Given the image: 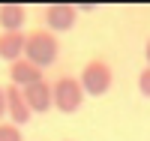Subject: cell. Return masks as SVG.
I'll use <instances>...</instances> for the list:
<instances>
[{
	"instance_id": "1",
	"label": "cell",
	"mask_w": 150,
	"mask_h": 141,
	"mask_svg": "<svg viewBox=\"0 0 150 141\" xmlns=\"http://www.w3.org/2000/svg\"><path fill=\"white\" fill-rule=\"evenodd\" d=\"M60 54V39L51 30H33L24 36V60L33 63L36 69H45L51 66Z\"/></svg>"
},
{
	"instance_id": "2",
	"label": "cell",
	"mask_w": 150,
	"mask_h": 141,
	"mask_svg": "<svg viewBox=\"0 0 150 141\" xmlns=\"http://www.w3.org/2000/svg\"><path fill=\"white\" fill-rule=\"evenodd\" d=\"M81 102H84V90H81L78 78L63 75V78H57L51 84V108L63 111V114H75L81 108Z\"/></svg>"
},
{
	"instance_id": "3",
	"label": "cell",
	"mask_w": 150,
	"mask_h": 141,
	"mask_svg": "<svg viewBox=\"0 0 150 141\" xmlns=\"http://www.w3.org/2000/svg\"><path fill=\"white\" fill-rule=\"evenodd\" d=\"M78 84H81L84 96H105L111 90V84H114V72H111V66L105 60H90L84 66Z\"/></svg>"
},
{
	"instance_id": "4",
	"label": "cell",
	"mask_w": 150,
	"mask_h": 141,
	"mask_svg": "<svg viewBox=\"0 0 150 141\" xmlns=\"http://www.w3.org/2000/svg\"><path fill=\"white\" fill-rule=\"evenodd\" d=\"M75 21H78V6H72V3H51L45 9V24L54 36L72 30Z\"/></svg>"
},
{
	"instance_id": "5",
	"label": "cell",
	"mask_w": 150,
	"mask_h": 141,
	"mask_svg": "<svg viewBox=\"0 0 150 141\" xmlns=\"http://www.w3.org/2000/svg\"><path fill=\"white\" fill-rule=\"evenodd\" d=\"M21 96H24V102H27V111H30V114H45V111H51V84H48L45 78L33 81V84H27V87H21Z\"/></svg>"
},
{
	"instance_id": "6",
	"label": "cell",
	"mask_w": 150,
	"mask_h": 141,
	"mask_svg": "<svg viewBox=\"0 0 150 141\" xmlns=\"http://www.w3.org/2000/svg\"><path fill=\"white\" fill-rule=\"evenodd\" d=\"M3 96H6V114H9V123L12 126H24L33 114L27 111V102L21 96V87H3Z\"/></svg>"
},
{
	"instance_id": "7",
	"label": "cell",
	"mask_w": 150,
	"mask_h": 141,
	"mask_svg": "<svg viewBox=\"0 0 150 141\" xmlns=\"http://www.w3.org/2000/svg\"><path fill=\"white\" fill-rule=\"evenodd\" d=\"M42 78V69H36L33 63H27V60H15V63H9V81H12V87H27V84H33V81H39Z\"/></svg>"
},
{
	"instance_id": "8",
	"label": "cell",
	"mask_w": 150,
	"mask_h": 141,
	"mask_svg": "<svg viewBox=\"0 0 150 141\" xmlns=\"http://www.w3.org/2000/svg\"><path fill=\"white\" fill-rule=\"evenodd\" d=\"M24 57V33L15 30V33H3L0 30V60L6 63H15Z\"/></svg>"
},
{
	"instance_id": "9",
	"label": "cell",
	"mask_w": 150,
	"mask_h": 141,
	"mask_svg": "<svg viewBox=\"0 0 150 141\" xmlns=\"http://www.w3.org/2000/svg\"><path fill=\"white\" fill-rule=\"evenodd\" d=\"M24 21H27V9H24V6H18V3H3V6H0V30H3V33L21 30Z\"/></svg>"
},
{
	"instance_id": "10",
	"label": "cell",
	"mask_w": 150,
	"mask_h": 141,
	"mask_svg": "<svg viewBox=\"0 0 150 141\" xmlns=\"http://www.w3.org/2000/svg\"><path fill=\"white\" fill-rule=\"evenodd\" d=\"M0 141H24V135H21L18 126H12V123H0Z\"/></svg>"
},
{
	"instance_id": "11",
	"label": "cell",
	"mask_w": 150,
	"mask_h": 141,
	"mask_svg": "<svg viewBox=\"0 0 150 141\" xmlns=\"http://www.w3.org/2000/svg\"><path fill=\"white\" fill-rule=\"evenodd\" d=\"M138 90H141V96L150 99V66H144L141 75H138Z\"/></svg>"
},
{
	"instance_id": "12",
	"label": "cell",
	"mask_w": 150,
	"mask_h": 141,
	"mask_svg": "<svg viewBox=\"0 0 150 141\" xmlns=\"http://www.w3.org/2000/svg\"><path fill=\"white\" fill-rule=\"evenodd\" d=\"M3 114H6V96H3V87H0V123H3Z\"/></svg>"
},
{
	"instance_id": "13",
	"label": "cell",
	"mask_w": 150,
	"mask_h": 141,
	"mask_svg": "<svg viewBox=\"0 0 150 141\" xmlns=\"http://www.w3.org/2000/svg\"><path fill=\"white\" fill-rule=\"evenodd\" d=\"M144 57H147V66H150V39H147V45H144Z\"/></svg>"
}]
</instances>
